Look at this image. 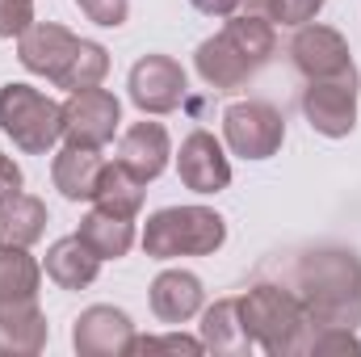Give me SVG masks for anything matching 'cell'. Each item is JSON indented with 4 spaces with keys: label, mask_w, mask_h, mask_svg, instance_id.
<instances>
[{
    "label": "cell",
    "mask_w": 361,
    "mask_h": 357,
    "mask_svg": "<svg viewBox=\"0 0 361 357\" xmlns=\"http://www.w3.org/2000/svg\"><path fill=\"white\" fill-rule=\"evenodd\" d=\"M72 345L80 357H126L135 345V324L118 307H85L72 324Z\"/></svg>",
    "instance_id": "10"
},
{
    "label": "cell",
    "mask_w": 361,
    "mask_h": 357,
    "mask_svg": "<svg viewBox=\"0 0 361 357\" xmlns=\"http://www.w3.org/2000/svg\"><path fill=\"white\" fill-rule=\"evenodd\" d=\"M122 122V105L109 89H80L68 92L63 101V139L80 143V147H105L118 135Z\"/></svg>",
    "instance_id": "8"
},
{
    "label": "cell",
    "mask_w": 361,
    "mask_h": 357,
    "mask_svg": "<svg viewBox=\"0 0 361 357\" xmlns=\"http://www.w3.org/2000/svg\"><path fill=\"white\" fill-rule=\"evenodd\" d=\"M143 185H147V181H139L122 160H114V164L101 169V181H97L92 202H97V210H109V214L135 219V214L143 210Z\"/></svg>",
    "instance_id": "22"
},
{
    "label": "cell",
    "mask_w": 361,
    "mask_h": 357,
    "mask_svg": "<svg viewBox=\"0 0 361 357\" xmlns=\"http://www.w3.org/2000/svg\"><path fill=\"white\" fill-rule=\"evenodd\" d=\"M189 4H193L197 13H206V17H235L244 0H189Z\"/></svg>",
    "instance_id": "31"
},
{
    "label": "cell",
    "mask_w": 361,
    "mask_h": 357,
    "mask_svg": "<svg viewBox=\"0 0 361 357\" xmlns=\"http://www.w3.org/2000/svg\"><path fill=\"white\" fill-rule=\"evenodd\" d=\"M34 25V0H0V38H21Z\"/></svg>",
    "instance_id": "28"
},
{
    "label": "cell",
    "mask_w": 361,
    "mask_h": 357,
    "mask_svg": "<svg viewBox=\"0 0 361 357\" xmlns=\"http://www.w3.org/2000/svg\"><path fill=\"white\" fill-rule=\"evenodd\" d=\"M130 353H206L202 337H185V332H169V337H135Z\"/></svg>",
    "instance_id": "25"
},
{
    "label": "cell",
    "mask_w": 361,
    "mask_h": 357,
    "mask_svg": "<svg viewBox=\"0 0 361 357\" xmlns=\"http://www.w3.org/2000/svg\"><path fill=\"white\" fill-rule=\"evenodd\" d=\"M202 345H206V353H223V357H244L257 349L252 337L244 332L240 298H219L214 307L202 311Z\"/></svg>",
    "instance_id": "19"
},
{
    "label": "cell",
    "mask_w": 361,
    "mask_h": 357,
    "mask_svg": "<svg viewBox=\"0 0 361 357\" xmlns=\"http://www.w3.org/2000/svg\"><path fill=\"white\" fill-rule=\"evenodd\" d=\"M101 147H80V143H63V152L51 160V181L68 202H92L97 181H101Z\"/></svg>",
    "instance_id": "17"
},
{
    "label": "cell",
    "mask_w": 361,
    "mask_h": 357,
    "mask_svg": "<svg viewBox=\"0 0 361 357\" xmlns=\"http://www.w3.org/2000/svg\"><path fill=\"white\" fill-rule=\"evenodd\" d=\"M311 357H324V353H361V341L353 328H315L311 345H307Z\"/></svg>",
    "instance_id": "26"
},
{
    "label": "cell",
    "mask_w": 361,
    "mask_h": 357,
    "mask_svg": "<svg viewBox=\"0 0 361 357\" xmlns=\"http://www.w3.org/2000/svg\"><path fill=\"white\" fill-rule=\"evenodd\" d=\"M227 244V219L210 206H164L143 223V253L152 261L214 257Z\"/></svg>",
    "instance_id": "3"
},
{
    "label": "cell",
    "mask_w": 361,
    "mask_h": 357,
    "mask_svg": "<svg viewBox=\"0 0 361 357\" xmlns=\"http://www.w3.org/2000/svg\"><path fill=\"white\" fill-rule=\"evenodd\" d=\"M177 173L180 185L193 189V193H223L231 185V160H227L223 143L210 131H189L180 139Z\"/></svg>",
    "instance_id": "11"
},
{
    "label": "cell",
    "mask_w": 361,
    "mask_h": 357,
    "mask_svg": "<svg viewBox=\"0 0 361 357\" xmlns=\"http://www.w3.org/2000/svg\"><path fill=\"white\" fill-rule=\"evenodd\" d=\"M126 89H130V101L143 114H173V109H180V101H185L189 80H185V68H180L173 55L152 51V55L135 59Z\"/></svg>",
    "instance_id": "9"
},
{
    "label": "cell",
    "mask_w": 361,
    "mask_h": 357,
    "mask_svg": "<svg viewBox=\"0 0 361 357\" xmlns=\"http://www.w3.org/2000/svg\"><path fill=\"white\" fill-rule=\"evenodd\" d=\"M101 261H122L130 248H135V219H122V214H109V210H97L80 219V231H76Z\"/></svg>",
    "instance_id": "21"
},
{
    "label": "cell",
    "mask_w": 361,
    "mask_h": 357,
    "mask_svg": "<svg viewBox=\"0 0 361 357\" xmlns=\"http://www.w3.org/2000/svg\"><path fill=\"white\" fill-rule=\"evenodd\" d=\"M193 68H197V76L210 85V89H219V92H235V89H244L261 68L219 30L214 38H206V42H197V51H193Z\"/></svg>",
    "instance_id": "13"
},
{
    "label": "cell",
    "mask_w": 361,
    "mask_h": 357,
    "mask_svg": "<svg viewBox=\"0 0 361 357\" xmlns=\"http://www.w3.org/2000/svg\"><path fill=\"white\" fill-rule=\"evenodd\" d=\"M80 38L68 30V25H55V21H34L21 38H17V59L25 72L34 76H47L51 85L59 80V72L68 68V59L76 55Z\"/></svg>",
    "instance_id": "12"
},
{
    "label": "cell",
    "mask_w": 361,
    "mask_h": 357,
    "mask_svg": "<svg viewBox=\"0 0 361 357\" xmlns=\"http://www.w3.org/2000/svg\"><path fill=\"white\" fill-rule=\"evenodd\" d=\"M294 286L315 328L361 324V257L353 248H311L294 269Z\"/></svg>",
    "instance_id": "1"
},
{
    "label": "cell",
    "mask_w": 361,
    "mask_h": 357,
    "mask_svg": "<svg viewBox=\"0 0 361 357\" xmlns=\"http://www.w3.org/2000/svg\"><path fill=\"white\" fill-rule=\"evenodd\" d=\"M147 298H152V315L160 324H189L206 307V286L189 269H164L152 282V294Z\"/></svg>",
    "instance_id": "15"
},
{
    "label": "cell",
    "mask_w": 361,
    "mask_h": 357,
    "mask_svg": "<svg viewBox=\"0 0 361 357\" xmlns=\"http://www.w3.org/2000/svg\"><path fill=\"white\" fill-rule=\"evenodd\" d=\"M47 315L38 298H0V357H34L47 349Z\"/></svg>",
    "instance_id": "14"
},
{
    "label": "cell",
    "mask_w": 361,
    "mask_h": 357,
    "mask_svg": "<svg viewBox=\"0 0 361 357\" xmlns=\"http://www.w3.org/2000/svg\"><path fill=\"white\" fill-rule=\"evenodd\" d=\"M42 269H47V277L59 290H85V286L97 282V273H101V257L92 253L80 236H63V240H55L47 248Z\"/></svg>",
    "instance_id": "18"
},
{
    "label": "cell",
    "mask_w": 361,
    "mask_h": 357,
    "mask_svg": "<svg viewBox=\"0 0 361 357\" xmlns=\"http://www.w3.org/2000/svg\"><path fill=\"white\" fill-rule=\"evenodd\" d=\"M42 265L30 257V248L0 244V298H38Z\"/></svg>",
    "instance_id": "23"
},
{
    "label": "cell",
    "mask_w": 361,
    "mask_h": 357,
    "mask_svg": "<svg viewBox=\"0 0 361 357\" xmlns=\"http://www.w3.org/2000/svg\"><path fill=\"white\" fill-rule=\"evenodd\" d=\"M47 236V202L34 193H13L0 202V244L34 248Z\"/></svg>",
    "instance_id": "20"
},
{
    "label": "cell",
    "mask_w": 361,
    "mask_h": 357,
    "mask_svg": "<svg viewBox=\"0 0 361 357\" xmlns=\"http://www.w3.org/2000/svg\"><path fill=\"white\" fill-rule=\"evenodd\" d=\"M273 4V21H281V25H307V21H315L319 17V8L328 4V0H269Z\"/></svg>",
    "instance_id": "29"
},
{
    "label": "cell",
    "mask_w": 361,
    "mask_h": 357,
    "mask_svg": "<svg viewBox=\"0 0 361 357\" xmlns=\"http://www.w3.org/2000/svg\"><path fill=\"white\" fill-rule=\"evenodd\" d=\"M21 185H25V177H21V169L0 152V202H8L13 193H21Z\"/></svg>",
    "instance_id": "30"
},
{
    "label": "cell",
    "mask_w": 361,
    "mask_h": 357,
    "mask_svg": "<svg viewBox=\"0 0 361 357\" xmlns=\"http://www.w3.org/2000/svg\"><path fill=\"white\" fill-rule=\"evenodd\" d=\"M302 118L311 131L324 139H345L357 126V76H336V80H307L302 89Z\"/></svg>",
    "instance_id": "7"
},
{
    "label": "cell",
    "mask_w": 361,
    "mask_h": 357,
    "mask_svg": "<svg viewBox=\"0 0 361 357\" xmlns=\"http://www.w3.org/2000/svg\"><path fill=\"white\" fill-rule=\"evenodd\" d=\"M240 320L244 332L252 337V345L269 357H294L307 353L315 324L298 298V290L273 286V282H257L252 290L240 294Z\"/></svg>",
    "instance_id": "2"
},
{
    "label": "cell",
    "mask_w": 361,
    "mask_h": 357,
    "mask_svg": "<svg viewBox=\"0 0 361 357\" xmlns=\"http://www.w3.org/2000/svg\"><path fill=\"white\" fill-rule=\"evenodd\" d=\"M223 143L240 160H269L286 143V118L269 101H235L223 109Z\"/></svg>",
    "instance_id": "5"
},
{
    "label": "cell",
    "mask_w": 361,
    "mask_h": 357,
    "mask_svg": "<svg viewBox=\"0 0 361 357\" xmlns=\"http://www.w3.org/2000/svg\"><path fill=\"white\" fill-rule=\"evenodd\" d=\"M105 76H109V51L101 42H92V38H80L76 55L68 59V68L59 72L55 85L68 92H80V89H97Z\"/></svg>",
    "instance_id": "24"
},
{
    "label": "cell",
    "mask_w": 361,
    "mask_h": 357,
    "mask_svg": "<svg viewBox=\"0 0 361 357\" xmlns=\"http://www.w3.org/2000/svg\"><path fill=\"white\" fill-rule=\"evenodd\" d=\"M290 59H294V68H298L307 80L357 76V63H353V51H349L345 34L332 30V25H319V21H307V25L294 30V38H290Z\"/></svg>",
    "instance_id": "6"
},
{
    "label": "cell",
    "mask_w": 361,
    "mask_h": 357,
    "mask_svg": "<svg viewBox=\"0 0 361 357\" xmlns=\"http://www.w3.org/2000/svg\"><path fill=\"white\" fill-rule=\"evenodd\" d=\"M0 131L25 156H47L63 139V105L51 101L34 85H4L0 89Z\"/></svg>",
    "instance_id": "4"
},
{
    "label": "cell",
    "mask_w": 361,
    "mask_h": 357,
    "mask_svg": "<svg viewBox=\"0 0 361 357\" xmlns=\"http://www.w3.org/2000/svg\"><path fill=\"white\" fill-rule=\"evenodd\" d=\"M80 4V13L97 21V25H105V30H118V25H126V17H130V0H76Z\"/></svg>",
    "instance_id": "27"
},
{
    "label": "cell",
    "mask_w": 361,
    "mask_h": 357,
    "mask_svg": "<svg viewBox=\"0 0 361 357\" xmlns=\"http://www.w3.org/2000/svg\"><path fill=\"white\" fill-rule=\"evenodd\" d=\"M118 160L139 181H156L173 160V139H169V131L160 122H135L118 139Z\"/></svg>",
    "instance_id": "16"
}]
</instances>
